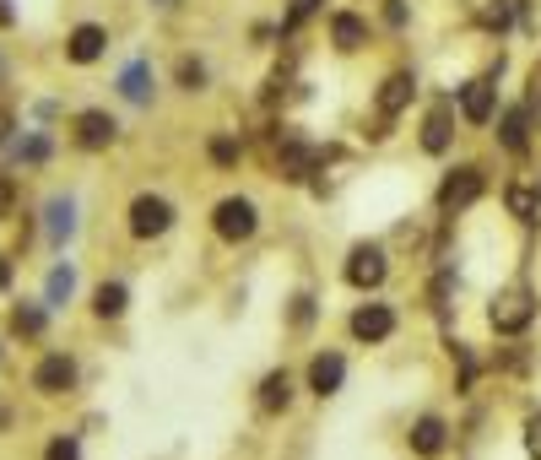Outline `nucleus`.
<instances>
[{"mask_svg": "<svg viewBox=\"0 0 541 460\" xmlns=\"http://www.w3.org/2000/svg\"><path fill=\"white\" fill-rule=\"evenodd\" d=\"M487 320H493L498 336L531 331V320H536V293H531L525 282H514V287H504V293H493V309H487Z\"/></svg>", "mask_w": 541, "mask_h": 460, "instance_id": "obj_1", "label": "nucleus"}, {"mask_svg": "<svg viewBox=\"0 0 541 460\" xmlns=\"http://www.w3.org/2000/svg\"><path fill=\"white\" fill-rule=\"evenodd\" d=\"M211 228H217L222 244H249L260 233V206L249 201V195H228V201H217V212H211Z\"/></svg>", "mask_w": 541, "mask_h": 460, "instance_id": "obj_2", "label": "nucleus"}, {"mask_svg": "<svg viewBox=\"0 0 541 460\" xmlns=\"http://www.w3.org/2000/svg\"><path fill=\"white\" fill-rule=\"evenodd\" d=\"M482 190H487V174H482L477 163L450 168V179L439 184V212H444V217L466 212V206H477V201H482Z\"/></svg>", "mask_w": 541, "mask_h": 460, "instance_id": "obj_3", "label": "nucleus"}, {"mask_svg": "<svg viewBox=\"0 0 541 460\" xmlns=\"http://www.w3.org/2000/svg\"><path fill=\"white\" fill-rule=\"evenodd\" d=\"M341 276H347L358 293H374V287H385V276H390L385 244H352V255H347V266H341Z\"/></svg>", "mask_w": 541, "mask_h": 460, "instance_id": "obj_4", "label": "nucleus"}, {"mask_svg": "<svg viewBox=\"0 0 541 460\" xmlns=\"http://www.w3.org/2000/svg\"><path fill=\"white\" fill-rule=\"evenodd\" d=\"M174 228V206L163 195H136L130 201V239H163Z\"/></svg>", "mask_w": 541, "mask_h": 460, "instance_id": "obj_5", "label": "nucleus"}, {"mask_svg": "<svg viewBox=\"0 0 541 460\" xmlns=\"http://www.w3.org/2000/svg\"><path fill=\"white\" fill-rule=\"evenodd\" d=\"M347 331L358 341H368V347H379V341L395 336V309L390 304H358V309H352V320H347Z\"/></svg>", "mask_w": 541, "mask_h": 460, "instance_id": "obj_6", "label": "nucleus"}, {"mask_svg": "<svg viewBox=\"0 0 541 460\" xmlns=\"http://www.w3.org/2000/svg\"><path fill=\"white\" fill-rule=\"evenodd\" d=\"M460 120L466 125H493L498 120V87L493 82H466L460 87Z\"/></svg>", "mask_w": 541, "mask_h": 460, "instance_id": "obj_7", "label": "nucleus"}, {"mask_svg": "<svg viewBox=\"0 0 541 460\" xmlns=\"http://www.w3.org/2000/svg\"><path fill=\"white\" fill-rule=\"evenodd\" d=\"M114 136H120L114 114H103V109H82V114H76V147L103 152V147H114Z\"/></svg>", "mask_w": 541, "mask_h": 460, "instance_id": "obj_8", "label": "nucleus"}, {"mask_svg": "<svg viewBox=\"0 0 541 460\" xmlns=\"http://www.w3.org/2000/svg\"><path fill=\"white\" fill-rule=\"evenodd\" d=\"M71 385H76V363L65 358V352H49V358L33 368V390H38V396H65Z\"/></svg>", "mask_w": 541, "mask_h": 460, "instance_id": "obj_9", "label": "nucleus"}, {"mask_svg": "<svg viewBox=\"0 0 541 460\" xmlns=\"http://www.w3.org/2000/svg\"><path fill=\"white\" fill-rule=\"evenodd\" d=\"M341 379H347V358H341V352H314V358H309V390L320 401L336 396Z\"/></svg>", "mask_w": 541, "mask_h": 460, "instance_id": "obj_10", "label": "nucleus"}, {"mask_svg": "<svg viewBox=\"0 0 541 460\" xmlns=\"http://www.w3.org/2000/svg\"><path fill=\"white\" fill-rule=\"evenodd\" d=\"M103 49H109V33L98 22H82V28H71V38H65V60L71 65H92Z\"/></svg>", "mask_w": 541, "mask_h": 460, "instance_id": "obj_11", "label": "nucleus"}, {"mask_svg": "<svg viewBox=\"0 0 541 460\" xmlns=\"http://www.w3.org/2000/svg\"><path fill=\"white\" fill-rule=\"evenodd\" d=\"M412 98H417V76L412 71H395V76H385V87H379V114L395 120V114L412 109Z\"/></svg>", "mask_w": 541, "mask_h": 460, "instance_id": "obj_12", "label": "nucleus"}, {"mask_svg": "<svg viewBox=\"0 0 541 460\" xmlns=\"http://www.w3.org/2000/svg\"><path fill=\"white\" fill-rule=\"evenodd\" d=\"M276 168H282V179H309L314 168H320V152H314L309 141L287 136V141H282V152H276Z\"/></svg>", "mask_w": 541, "mask_h": 460, "instance_id": "obj_13", "label": "nucleus"}, {"mask_svg": "<svg viewBox=\"0 0 541 460\" xmlns=\"http://www.w3.org/2000/svg\"><path fill=\"white\" fill-rule=\"evenodd\" d=\"M455 141V103H439V109L428 114V125H422V152L444 157Z\"/></svg>", "mask_w": 541, "mask_h": 460, "instance_id": "obj_14", "label": "nucleus"}, {"mask_svg": "<svg viewBox=\"0 0 541 460\" xmlns=\"http://www.w3.org/2000/svg\"><path fill=\"white\" fill-rule=\"evenodd\" d=\"M444 450H450V428H444V417H417V423H412V455L433 460Z\"/></svg>", "mask_w": 541, "mask_h": 460, "instance_id": "obj_15", "label": "nucleus"}, {"mask_svg": "<svg viewBox=\"0 0 541 460\" xmlns=\"http://www.w3.org/2000/svg\"><path fill=\"white\" fill-rule=\"evenodd\" d=\"M331 44L341 49V55L363 49L368 44V22L358 17V11H336V17H331Z\"/></svg>", "mask_w": 541, "mask_h": 460, "instance_id": "obj_16", "label": "nucleus"}, {"mask_svg": "<svg viewBox=\"0 0 541 460\" xmlns=\"http://www.w3.org/2000/svg\"><path fill=\"white\" fill-rule=\"evenodd\" d=\"M260 406H266V412H287V406H293V374H287V368H271V374L260 379Z\"/></svg>", "mask_w": 541, "mask_h": 460, "instance_id": "obj_17", "label": "nucleus"}, {"mask_svg": "<svg viewBox=\"0 0 541 460\" xmlns=\"http://www.w3.org/2000/svg\"><path fill=\"white\" fill-rule=\"evenodd\" d=\"M504 206H509V217H520V222H541V190H531V184H509Z\"/></svg>", "mask_w": 541, "mask_h": 460, "instance_id": "obj_18", "label": "nucleus"}, {"mask_svg": "<svg viewBox=\"0 0 541 460\" xmlns=\"http://www.w3.org/2000/svg\"><path fill=\"white\" fill-rule=\"evenodd\" d=\"M125 309H130V293H125V282H103L98 293H92V314H98V320H120Z\"/></svg>", "mask_w": 541, "mask_h": 460, "instance_id": "obj_19", "label": "nucleus"}, {"mask_svg": "<svg viewBox=\"0 0 541 460\" xmlns=\"http://www.w3.org/2000/svg\"><path fill=\"white\" fill-rule=\"evenodd\" d=\"M76 233V201L71 195H55V201H49V239H71Z\"/></svg>", "mask_w": 541, "mask_h": 460, "instance_id": "obj_20", "label": "nucleus"}, {"mask_svg": "<svg viewBox=\"0 0 541 460\" xmlns=\"http://www.w3.org/2000/svg\"><path fill=\"white\" fill-rule=\"evenodd\" d=\"M525 130H531V114H525V109H509L504 120H498V141H504L509 152H525Z\"/></svg>", "mask_w": 541, "mask_h": 460, "instance_id": "obj_21", "label": "nucleus"}, {"mask_svg": "<svg viewBox=\"0 0 541 460\" xmlns=\"http://www.w3.org/2000/svg\"><path fill=\"white\" fill-rule=\"evenodd\" d=\"M71 293H76V271L71 266H55V271H49V282H44V309H60Z\"/></svg>", "mask_w": 541, "mask_h": 460, "instance_id": "obj_22", "label": "nucleus"}, {"mask_svg": "<svg viewBox=\"0 0 541 460\" xmlns=\"http://www.w3.org/2000/svg\"><path fill=\"white\" fill-rule=\"evenodd\" d=\"M120 92H125L130 103H147V92H152V71H147V60L125 65V76H120Z\"/></svg>", "mask_w": 541, "mask_h": 460, "instance_id": "obj_23", "label": "nucleus"}, {"mask_svg": "<svg viewBox=\"0 0 541 460\" xmlns=\"http://www.w3.org/2000/svg\"><path fill=\"white\" fill-rule=\"evenodd\" d=\"M211 163H217V168H239V157H244V141L239 136H211Z\"/></svg>", "mask_w": 541, "mask_h": 460, "instance_id": "obj_24", "label": "nucleus"}, {"mask_svg": "<svg viewBox=\"0 0 541 460\" xmlns=\"http://www.w3.org/2000/svg\"><path fill=\"white\" fill-rule=\"evenodd\" d=\"M509 22H514V0H487V6H482V28L504 33Z\"/></svg>", "mask_w": 541, "mask_h": 460, "instance_id": "obj_25", "label": "nucleus"}, {"mask_svg": "<svg viewBox=\"0 0 541 460\" xmlns=\"http://www.w3.org/2000/svg\"><path fill=\"white\" fill-rule=\"evenodd\" d=\"M44 460H82V444H76L71 433H55V439H49V450H44Z\"/></svg>", "mask_w": 541, "mask_h": 460, "instance_id": "obj_26", "label": "nucleus"}, {"mask_svg": "<svg viewBox=\"0 0 541 460\" xmlns=\"http://www.w3.org/2000/svg\"><path fill=\"white\" fill-rule=\"evenodd\" d=\"M314 11H320V0H293V11H287V17H282V33H298L303 22L314 17Z\"/></svg>", "mask_w": 541, "mask_h": 460, "instance_id": "obj_27", "label": "nucleus"}, {"mask_svg": "<svg viewBox=\"0 0 541 460\" xmlns=\"http://www.w3.org/2000/svg\"><path fill=\"white\" fill-rule=\"evenodd\" d=\"M11 325H17L22 336H38L44 331V309H33V304H22L17 314H11Z\"/></svg>", "mask_w": 541, "mask_h": 460, "instance_id": "obj_28", "label": "nucleus"}, {"mask_svg": "<svg viewBox=\"0 0 541 460\" xmlns=\"http://www.w3.org/2000/svg\"><path fill=\"white\" fill-rule=\"evenodd\" d=\"M179 87L184 92H201L206 87V65L201 60H179Z\"/></svg>", "mask_w": 541, "mask_h": 460, "instance_id": "obj_29", "label": "nucleus"}, {"mask_svg": "<svg viewBox=\"0 0 541 460\" xmlns=\"http://www.w3.org/2000/svg\"><path fill=\"white\" fill-rule=\"evenodd\" d=\"M309 320H314V298L298 293V298H293V325H309Z\"/></svg>", "mask_w": 541, "mask_h": 460, "instance_id": "obj_30", "label": "nucleus"}, {"mask_svg": "<svg viewBox=\"0 0 541 460\" xmlns=\"http://www.w3.org/2000/svg\"><path fill=\"white\" fill-rule=\"evenodd\" d=\"M11 206H17V184H11V179H0V222L11 217Z\"/></svg>", "mask_w": 541, "mask_h": 460, "instance_id": "obj_31", "label": "nucleus"}, {"mask_svg": "<svg viewBox=\"0 0 541 460\" xmlns=\"http://www.w3.org/2000/svg\"><path fill=\"white\" fill-rule=\"evenodd\" d=\"M531 455L541 460V417H531Z\"/></svg>", "mask_w": 541, "mask_h": 460, "instance_id": "obj_32", "label": "nucleus"}, {"mask_svg": "<svg viewBox=\"0 0 541 460\" xmlns=\"http://www.w3.org/2000/svg\"><path fill=\"white\" fill-rule=\"evenodd\" d=\"M17 22V11H11V0H0V28H11Z\"/></svg>", "mask_w": 541, "mask_h": 460, "instance_id": "obj_33", "label": "nucleus"}, {"mask_svg": "<svg viewBox=\"0 0 541 460\" xmlns=\"http://www.w3.org/2000/svg\"><path fill=\"white\" fill-rule=\"evenodd\" d=\"M6 282H11V260L0 255V287H6Z\"/></svg>", "mask_w": 541, "mask_h": 460, "instance_id": "obj_34", "label": "nucleus"}, {"mask_svg": "<svg viewBox=\"0 0 541 460\" xmlns=\"http://www.w3.org/2000/svg\"><path fill=\"white\" fill-rule=\"evenodd\" d=\"M6 130H11V109H0V141H6Z\"/></svg>", "mask_w": 541, "mask_h": 460, "instance_id": "obj_35", "label": "nucleus"}]
</instances>
